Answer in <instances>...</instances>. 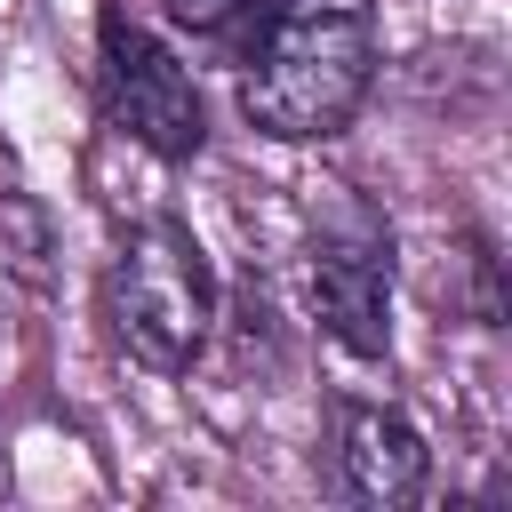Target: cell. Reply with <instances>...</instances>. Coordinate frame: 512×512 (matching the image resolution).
I'll list each match as a JSON object with an SVG mask.
<instances>
[{
  "label": "cell",
  "mask_w": 512,
  "mask_h": 512,
  "mask_svg": "<svg viewBox=\"0 0 512 512\" xmlns=\"http://www.w3.org/2000/svg\"><path fill=\"white\" fill-rule=\"evenodd\" d=\"M104 112L120 136H136L160 160H192L208 144V104L200 80L176 64V48H160L152 32L104 16Z\"/></svg>",
  "instance_id": "obj_3"
},
{
  "label": "cell",
  "mask_w": 512,
  "mask_h": 512,
  "mask_svg": "<svg viewBox=\"0 0 512 512\" xmlns=\"http://www.w3.org/2000/svg\"><path fill=\"white\" fill-rule=\"evenodd\" d=\"M232 8H240V0H168V16H176V24H192V32H224V24H232Z\"/></svg>",
  "instance_id": "obj_6"
},
{
  "label": "cell",
  "mask_w": 512,
  "mask_h": 512,
  "mask_svg": "<svg viewBox=\"0 0 512 512\" xmlns=\"http://www.w3.org/2000/svg\"><path fill=\"white\" fill-rule=\"evenodd\" d=\"M208 328H216V280H208L200 240L176 216L136 224L112 256V336L128 344V360L184 376L200 360Z\"/></svg>",
  "instance_id": "obj_2"
},
{
  "label": "cell",
  "mask_w": 512,
  "mask_h": 512,
  "mask_svg": "<svg viewBox=\"0 0 512 512\" xmlns=\"http://www.w3.org/2000/svg\"><path fill=\"white\" fill-rule=\"evenodd\" d=\"M376 80V24L368 8H296L280 16L240 80V112L280 144L336 136Z\"/></svg>",
  "instance_id": "obj_1"
},
{
  "label": "cell",
  "mask_w": 512,
  "mask_h": 512,
  "mask_svg": "<svg viewBox=\"0 0 512 512\" xmlns=\"http://www.w3.org/2000/svg\"><path fill=\"white\" fill-rule=\"evenodd\" d=\"M312 320L360 360L392 352V256L368 224L312 240Z\"/></svg>",
  "instance_id": "obj_4"
},
{
  "label": "cell",
  "mask_w": 512,
  "mask_h": 512,
  "mask_svg": "<svg viewBox=\"0 0 512 512\" xmlns=\"http://www.w3.org/2000/svg\"><path fill=\"white\" fill-rule=\"evenodd\" d=\"M336 472H344L352 504H368V512H400V504L424 496V480H432V448H424V432H416L400 408L344 400V408H336Z\"/></svg>",
  "instance_id": "obj_5"
}]
</instances>
